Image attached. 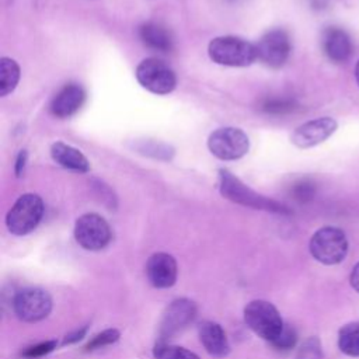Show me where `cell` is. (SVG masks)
Returning <instances> with one entry per match:
<instances>
[{
  "mask_svg": "<svg viewBox=\"0 0 359 359\" xmlns=\"http://www.w3.org/2000/svg\"><path fill=\"white\" fill-rule=\"evenodd\" d=\"M20 66L18 63L11 57H1L0 59V95H7L18 84L20 80Z\"/></svg>",
  "mask_w": 359,
  "mask_h": 359,
  "instance_id": "19",
  "label": "cell"
},
{
  "mask_svg": "<svg viewBox=\"0 0 359 359\" xmlns=\"http://www.w3.org/2000/svg\"><path fill=\"white\" fill-rule=\"evenodd\" d=\"M208 53L215 63L230 67H245L258 59L255 45L234 35L213 38L208 45Z\"/></svg>",
  "mask_w": 359,
  "mask_h": 359,
  "instance_id": "2",
  "label": "cell"
},
{
  "mask_svg": "<svg viewBox=\"0 0 359 359\" xmlns=\"http://www.w3.org/2000/svg\"><path fill=\"white\" fill-rule=\"evenodd\" d=\"M139 38L146 46L158 52H168L172 48V38L170 32L156 22H146L140 25Z\"/></svg>",
  "mask_w": 359,
  "mask_h": 359,
  "instance_id": "18",
  "label": "cell"
},
{
  "mask_svg": "<svg viewBox=\"0 0 359 359\" xmlns=\"http://www.w3.org/2000/svg\"><path fill=\"white\" fill-rule=\"evenodd\" d=\"M86 100V93L80 84L70 83L63 86L52 98L49 111L56 118H69L74 115Z\"/></svg>",
  "mask_w": 359,
  "mask_h": 359,
  "instance_id": "14",
  "label": "cell"
},
{
  "mask_svg": "<svg viewBox=\"0 0 359 359\" xmlns=\"http://www.w3.org/2000/svg\"><path fill=\"white\" fill-rule=\"evenodd\" d=\"M14 313L25 323H36L48 317L52 310L50 294L39 287L20 290L13 300Z\"/></svg>",
  "mask_w": 359,
  "mask_h": 359,
  "instance_id": "9",
  "label": "cell"
},
{
  "mask_svg": "<svg viewBox=\"0 0 359 359\" xmlns=\"http://www.w3.org/2000/svg\"><path fill=\"white\" fill-rule=\"evenodd\" d=\"M86 332H87V327H83V328H80V330H76V331L67 334V335L65 337V339H63V345H66V344H74V342L80 341V339L86 335Z\"/></svg>",
  "mask_w": 359,
  "mask_h": 359,
  "instance_id": "28",
  "label": "cell"
},
{
  "mask_svg": "<svg viewBox=\"0 0 359 359\" xmlns=\"http://www.w3.org/2000/svg\"><path fill=\"white\" fill-rule=\"evenodd\" d=\"M244 321L258 337L272 342L285 324L278 309L266 300H252L244 307Z\"/></svg>",
  "mask_w": 359,
  "mask_h": 359,
  "instance_id": "4",
  "label": "cell"
},
{
  "mask_svg": "<svg viewBox=\"0 0 359 359\" xmlns=\"http://www.w3.org/2000/svg\"><path fill=\"white\" fill-rule=\"evenodd\" d=\"M297 359H323V351L318 338L311 337L306 339L297 352Z\"/></svg>",
  "mask_w": 359,
  "mask_h": 359,
  "instance_id": "24",
  "label": "cell"
},
{
  "mask_svg": "<svg viewBox=\"0 0 359 359\" xmlns=\"http://www.w3.org/2000/svg\"><path fill=\"white\" fill-rule=\"evenodd\" d=\"M338 348L346 356H359V323H348L338 332Z\"/></svg>",
  "mask_w": 359,
  "mask_h": 359,
  "instance_id": "20",
  "label": "cell"
},
{
  "mask_svg": "<svg viewBox=\"0 0 359 359\" xmlns=\"http://www.w3.org/2000/svg\"><path fill=\"white\" fill-rule=\"evenodd\" d=\"M323 50L334 63H345L352 55V42L348 32L339 27H328L321 36Z\"/></svg>",
  "mask_w": 359,
  "mask_h": 359,
  "instance_id": "15",
  "label": "cell"
},
{
  "mask_svg": "<svg viewBox=\"0 0 359 359\" xmlns=\"http://www.w3.org/2000/svg\"><path fill=\"white\" fill-rule=\"evenodd\" d=\"M255 48L257 57L264 65L272 69H278L287 62L292 45L287 32L278 28L264 34Z\"/></svg>",
  "mask_w": 359,
  "mask_h": 359,
  "instance_id": "10",
  "label": "cell"
},
{
  "mask_svg": "<svg viewBox=\"0 0 359 359\" xmlns=\"http://www.w3.org/2000/svg\"><path fill=\"white\" fill-rule=\"evenodd\" d=\"M50 156L55 163H57L60 167L66 170L81 174L90 170V163L87 157L79 149L63 142H55L50 146Z\"/></svg>",
  "mask_w": 359,
  "mask_h": 359,
  "instance_id": "17",
  "label": "cell"
},
{
  "mask_svg": "<svg viewBox=\"0 0 359 359\" xmlns=\"http://www.w3.org/2000/svg\"><path fill=\"white\" fill-rule=\"evenodd\" d=\"M199 339L210 356L223 358L230 352L224 330L215 321H202L198 325Z\"/></svg>",
  "mask_w": 359,
  "mask_h": 359,
  "instance_id": "16",
  "label": "cell"
},
{
  "mask_svg": "<svg viewBox=\"0 0 359 359\" xmlns=\"http://www.w3.org/2000/svg\"><path fill=\"white\" fill-rule=\"evenodd\" d=\"M135 74L143 88L157 95L170 94L177 86L174 70L157 57L143 59L137 65Z\"/></svg>",
  "mask_w": 359,
  "mask_h": 359,
  "instance_id": "6",
  "label": "cell"
},
{
  "mask_svg": "<svg viewBox=\"0 0 359 359\" xmlns=\"http://www.w3.org/2000/svg\"><path fill=\"white\" fill-rule=\"evenodd\" d=\"M43 216V202L36 194L21 195L6 216V224L10 233L25 236L31 233Z\"/></svg>",
  "mask_w": 359,
  "mask_h": 359,
  "instance_id": "5",
  "label": "cell"
},
{
  "mask_svg": "<svg viewBox=\"0 0 359 359\" xmlns=\"http://www.w3.org/2000/svg\"><path fill=\"white\" fill-rule=\"evenodd\" d=\"M112 233L108 222L97 213L81 215L74 224V238L84 248L98 251L108 245Z\"/></svg>",
  "mask_w": 359,
  "mask_h": 359,
  "instance_id": "8",
  "label": "cell"
},
{
  "mask_svg": "<svg viewBox=\"0 0 359 359\" xmlns=\"http://www.w3.org/2000/svg\"><path fill=\"white\" fill-rule=\"evenodd\" d=\"M316 194V187L311 181L309 180H302L293 187V195L297 201L300 202H307L310 201Z\"/></svg>",
  "mask_w": 359,
  "mask_h": 359,
  "instance_id": "27",
  "label": "cell"
},
{
  "mask_svg": "<svg viewBox=\"0 0 359 359\" xmlns=\"http://www.w3.org/2000/svg\"><path fill=\"white\" fill-rule=\"evenodd\" d=\"M57 342L56 341H45V342H39L36 345H32L29 348H27L24 352H22V356L24 358H28V359H35V358H41L43 355H48L49 352H52L55 348H56Z\"/></svg>",
  "mask_w": 359,
  "mask_h": 359,
  "instance_id": "26",
  "label": "cell"
},
{
  "mask_svg": "<svg viewBox=\"0 0 359 359\" xmlns=\"http://www.w3.org/2000/svg\"><path fill=\"white\" fill-rule=\"evenodd\" d=\"M349 283L359 293V262L352 268V272L349 275Z\"/></svg>",
  "mask_w": 359,
  "mask_h": 359,
  "instance_id": "30",
  "label": "cell"
},
{
  "mask_svg": "<svg viewBox=\"0 0 359 359\" xmlns=\"http://www.w3.org/2000/svg\"><path fill=\"white\" fill-rule=\"evenodd\" d=\"M196 316V306L192 300L177 299L171 302L163 313L160 324V342H165L188 327Z\"/></svg>",
  "mask_w": 359,
  "mask_h": 359,
  "instance_id": "11",
  "label": "cell"
},
{
  "mask_svg": "<svg viewBox=\"0 0 359 359\" xmlns=\"http://www.w3.org/2000/svg\"><path fill=\"white\" fill-rule=\"evenodd\" d=\"M156 359H199V356L182 346L168 345L167 342H160L154 345L153 349Z\"/></svg>",
  "mask_w": 359,
  "mask_h": 359,
  "instance_id": "21",
  "label": "cell"
},
{
  "mask_svg": "<svg viewBox=\"0 0 359 359\" xmlns=\"http://www.w3.org/2000/svg\"><path fill=\"white\" fill-rule=\"evenodd\" d=\"M262 111L266 114H287L296 108V101L292 98L285 97H276V98H268L262 102Z\"/></svg>",
  "mask_w": 359,
  "mask_h": 359,
  "instance_id": "22",
  "label": "cell"
},
{
  "mask_svg": "<svg viewBox=\"0 0 359 359\" xmlns=\"http://www.w3.org/2000/svg\"><path fill=\"white\" fill-rule=\"evenodd\" d=\"M25 163H27V151L21 150L17 156V160H15V175L17 177H21V174L24 172Z\"/></svg>",
  "mask_w": 359,
  "mask_h": 359,
  "instance_id": "29",
  "label": "cell"
},
{
  "mask_svg": "<svg viewBox=\"0 0 359 359\" xmlns=\"http://www.w3.org/2000/svg\"><path fill=\"white\" fill-rule=\"evenodd\" d=\"M338 128V123L334 118L321 116L311 121H307L297 126L290 140L299 149H309L325 142Z\"/></svg>",
  "mask_w": 359,
  "mask_h": 359,
  "instance_id": "12",
  "label": "cell"
},
{
  "mask_svg": "<svg viewBox=\"0 0 359 359\" xmlns=\"http://www.w3.org/2000/svg\"><path fill=\"white\" fill-rule=\"evenodd\" d=\"M208 147L219 160H238L248 153L250 139L241 129L226 126L219 128L209 135Z\"/></svg>",
  "mask_w": 359,
  "mask_h": 359,
  "instance_id": "7",
  "label": "cell"
},
{
  "mask_svg": "<svg viewBox=\"0 0 359 359\" xmlns=\"http://www.w3.org/2000/svg\"><path fill=\"white\" fill-rule=\"evenodd\" d=\"M146 275L149 282L158 289L171 287L178 275L177 261L167 252L153 254L146 264Z\"/></svg>",
  "mask_w": 359,
  "mask_h": 359,
  "instance_id": "13",
  "label": "cell"
},
{
  "mask_svg": "<svg viewBox=\"0 0 359 359\" xmlns=\"http://www.w3.org/2000/svg\"><path fill=\"white\" fill-rule=\"evenodd\" d=\"M355 79H356V83L359 84V60H358L356 67H355Z\"/></svg>",
  "mask_w": 359,
  "mask_h": 359,
  "instance_id": "31",
  "label": "cell"
},
{
  "mask_svg": "<svg viewBox=\"0 0 359 359\" xmlns=\"http://www.w3.org/2000/svg\"><path fill=\"white\" fill-rule=\"evenodd\" d=\"M219 188L220 194L238 205L248 206L252 209L266 210L272 213H280V215H289L290 209L273 199H269L264 195L257 194L251 188H248L245 184H243L237 177H234L229 170H219Z\"/></svg>",
  "mask_w": 359,
  "mask_h": 359,
  "instance_id": "1",
  "label": "cell"
},
{
  "mask_svg": "<svg viewBox=\"0 0 359 359\" xmlns=\"http://www.w3.org/2000/svg\"><path fill=\"white\" fill-rule=\"evenodd\" d=\"M121 337V332L115 328H108V330H104L102 332L97 334L84 348L86 352H91V351H95V349H100V348H104L107 345H111L114 342H116Z\"/></svg>",
  "mask_w": 359,
  "mask_h": 359,
  "instance_id": "23",
  "label": "cell"
},
{
  "mask_svg": "<svg viewBox=\"0 0 359 359\" xmlns=\"http://www.w3.org/2000/svg\"><path fill=\"white\" fill-rule=\"evenodd\" d=\"M296 342H297V334H296L294 328L285 324L282 332H280L271 344H272L273 346H276L278 349L286 351V349L293 348V346L296 345Z\"/></svg>",
  "mask_w": 359,
  "mask_h": 359,
  "instance_id": "25",
  "label": "cell"
},
{
  "mask_svg": "<svg viewBox=\"0 0 359 359\" xmlns=\"http://www.w3.org/2000/svg\"><path fill=\"white\" fill-rule=\"evenodd\" d=\"M309 248L316 261L324 265H337L348 254V238L341 229L325 226L311 236Z\"/></svg>",
  "mask_w": 359,
  "mask_h": 359,
  "instance_id": "3",
  "label": "cell"
}]
</instances>
